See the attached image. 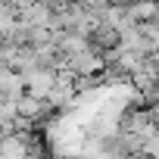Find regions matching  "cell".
Masks as SVG:
<instances>
[{"instance_id":"1","label":"cell","mask_w":159,"mask_h":159,"mask_svg":"<svg viewBox=\"0 0 159 159\" xmlns=\"http://www.w3.org/2000/svg\"><path fill=\"white\" fill-rule=\"evenodd\" d=\"M25 78V94L38 97V100H47V94L53 91L56 84V69H44V66H34L28 72H22Z\"/></svg>"},{"instance_id":"2","label":"cell","mask_w":159,"mask_h":159,"mask_svg":"<svg viewBox=\"0 0 159 159\" xmlns=\"http://www.w3.org/2000/svg\"><path fill=\"white\" fill-rule=\"evenodd\" d=\"M50 19H53V7H50V0H38V3L19 10V22L28 25V28H50Z\"/></svg>"},{"instance_id":"3","label":"cell","mask_w":159,"mask_h":159,"mask_svg":"<svg viewBox=\"0 0 159 159\" xmlns=\"http://www.w3.org/2000/svg\"><path fill=\"white\" fill-rule=\"evenodd\" d=\"M0 94H3L7 100H19L25 94V78L22 72H16L13 66L0 62Z\"/></svg>"},{"instance_id":"4","label":"cell","mask_w":159,"mask_h":159,"mask_svg":"<svg viewBox=\"0 0 159 159\" xmlns=\"http://www.w3.org/2000/svg\"><path fill=\"white\" fill-rule=\"evenodd\" d=\"M88 41H91V47H94L97 53H103V50H109V47L122 44V34H119V28H116V25H109V22H97Z\"/></svg>"},{"instance_id":"5","label":"cell","mask_w":159,"mask_h":159,"mask_svg":"<svg viewBox=\"0 0 159 159\" xmlns=\"http://www.w3.org/2000/svg\"><path fill=\"white\" fill-rule=\"evenodd\" d=\"M16 112H19L22 119H28V122H38L41 116L50 112V106H47V100H38V97H31V94H22V97L16 100Z\"/></svg>"},{"instance_id":"6","label":"cell","mask_w":159,"mask_h":159,"mask_svg":"<svg viewBox=\"0 0 159 159\" xmlns=\"http://www.w3.org/2000/svg\"><path fill=\"white\" fill-rule=\"evenodd\" d=\"M10 3H13L16 10H22V7H31V3H38V0H10Z\"/></svg>"},{"instance_id":"7","label":"cell","mask_w":159,"mask_h":159,"mask_svg":"<svg viewBox=\"0 0 159 159\" xmlns=\"http://www.w3.org/2000/svg\"><path fill=\"white\" fill-rule=\"evenodd\" d=\"M106 3H112V7H131L134 0H106Z\"/></svg>"},{"instance_id":"8","label":"cell","mask_w":159,"mask_h":159,"mask_svg":"<svg viewBox=\"0 0 159 159\" xmlns=\"http://www.w3.org/2000/svg\"><path fill=\"white\" fill-rule=\"evenodd\" d=\"M153 3H156V0H153Z\"/></svg>"}]
</instances>
